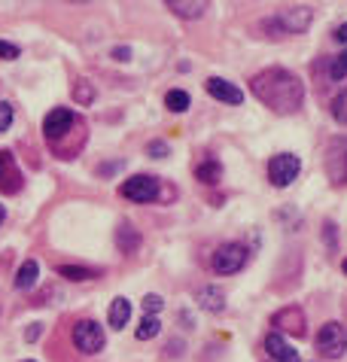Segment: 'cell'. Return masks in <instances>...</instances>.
<instances>
[{
	"instance_id": "cell-27",
	"label": "cell",
	"mask_w": 347,
	"mask_h": 362,
	"mask_svg": "<svg viewBox=\"0 0 347 362\" xmlns=\"http://www.w3.org/2000/svg\"><path fill=\"white\" fill-rule=\"evenodd\" d=\"M0 58H4V62H13V58H18V46L0 40Z\"/></svg>"
},
{
	"instance_id": "cell-11",
	"label": "cell",
	"mask_w": 347,
	"mask_h": 362,
	"mask_svg": "<svg viewBox=\"0 0 347 362\" xmlns=\"http://www.w3.org/2000/svg\"><path fill=\"white\" fill-rule=\"evenodd\" d=\"M274 326L280 329V335L283 332H290V335H305V314H302V308H283L280 314H274Z\"/></svg>"
},
{
	"instance_id": "cell-36",
	"label": "cell",
	"mask_w": 347,
	"mask_h": 362,
	"mask_svg": "<svg viewBox=\"0 0 347 362\" xmlns=\"http://www.w3.org/2000/svg\"><path fill=\"white\" fill-rule=\"evenodd\" d=\"M25 362H34V359H25Z\"/></svg>"
},
{
	"instance_id": "cell-32",
	"label": "cell",
	"mask_w": 347,
	"mask_h": 362,
	"mask_svg": "<svg viewBox=\"0 0 347 362\" xmlns=\"http://www.w3.org/2000/svg\"><path fill=\"white\" fill-rule=\"evenodd\" d=\"M335 40H339V43H347V22L339 25V31H335Z\"/></svg>"
},
{
	"instance_id": "cell-26",
	"label": "cell",
	"mask_w": 347,
	"mask_h": 362,
	"mask_svg": "<svg viewBox=\"0 0 347 362\" xmlns=\"http://www.w3.org/2000/svg\"><path fill=\"white\" fill-rule=\"evenodd\" d=\"M9 125H13V104L0 100V132H6Z\"/></svg>"
},
{
	"instance_id": "cell-29",
	"label": "cell",
	"mask_w": 347,
	"mask_h": 362,
	"mask_svg": "<svg viewBox=\"0 0 347 362\" xmlns=\"http://www.w3.org/2000/svg\"><path fill=\"white\" fill-rule=\"evenodd\" d=\"M40 335H43V323H30L25 332V341H37Z\"/></svg>"
},
{
	"instance_id": "cell-15",
	"label": "cell",
	"mask_w": 347,
	"mask_h": 362,
	"mask_svg": "<svg viewBox=\"0 0 347 362\" xmlns=\"http://www.w3.org/2000/svg\"><path fill=\"white\" fill-rule=\"evenodd\" d=\"M198 305L204 310H210V314H220V310L226 308V293H222L217 284H207L198 289Z\"/></svg>"
},
{
	"instance_id": "cell-23",
	"label": "cell",
	"mask_w": 347,
	"mask_h": 362,
	"mask_svg": "<svg viewBox=\"0 0 347 362\" xmlns=\"http://www.w3.org/2000/svg\"><path fill=\"white\" fill-rule=\"evenodd\" d=\"M74 100L76 104H91V100H95V88H91L86 79H79V83L74 86Z\"/></svg>"
},
{
	"instance_id": "cell-9",
	"label": "cell",
	"mask_w": 347,
	"mask_h": 362,
	"mask_svg": "<svg viewBox=\"0 0 347 362\" xmlns=\"http://www.w3.org/2000/svg\"><path fill=\"white\" fill-rule=\"evenodd\" d=\"M74 110H67V107H58V110H52V113L46 116V122H43V134H46V140L49 144H55L58 137H64L70 128H74Z\"/></svg>"
},
{
	"instance_id": "cell-3",
	"label": "cell",
	"mask_w": 347,
	"mask_h": 362,
	"mask_svg": "<svg viewBox=\"0 0 347 362\" xmlns=\"http://www.w3.org/2000/svg\"><path fill=\"white\" fill-rule=\"evenodd\" d=\"M314 344H317L320 350V356H329V359H341L344 356V350H347V329L341 323H326L320 332H317V338H314Z\"/></svg>"
},
{
	"instance_id": "cell-17",
	"label": "cell",
	"mask_w": 347,
	"mask_h": 362,
	"mask_svg": "<svg viewBox=\"0 0 347 362\" xmlns=\"http://www.w3.org/2000/svg\"><path fill=\"white\" fill-rule=\"evenodd\" d=\"M116 247L122 250V253H135V250L140 247V231L131 228L128 223H122L116 228Z\"/></svg>"
},
{
	"instance_id": "cell-10",
	"label": "cell",
	"mask_w": 347,
	"mask_h": 362,
	"mask_svg": "<svg viewBox=\"0 0 347 362\" xmlns=\"http://www.w3.org/2000/svg\"><path fill=\"white\" fill-rule=\"evenodd\" d=\"M265 350H268V356L274 362H302L299 350H295L292 344H287V338H283L280 332H271V335L265 338Z\"/></svg>"
},
{
	"instance_id": "cell-35",
	"label": "cell",
	"mask_w": 347,
	"mask_h": 362,
	"mask_svg": "<svg viewBox=\"0 0 347 362\" xmlns=\"http://www.w3.org/2000/svg\"><path fill=\"white\" fill-rule=\"evenodd\" d=\"M70 4H89V0H70Z\"/></svg>"
},
{
	"instance_id": "cell-2",
	"label": "cell",
	"mask_w": 347,
	"mask_h": 362,
	"mask_svg": "<svg viewBox=\"0 0 347 362\" xmlns=\"http://www.w3.org/2000/svg\"><path fill=\"white\" fill-rule=\"evenodd\" d=\"M311 22H314V9L311 6H290V9H280L278 16L259 22V31L265 37H295V34L308 31Z\"/></svg>"
},
{
	"instance_id": "cell-18",
	"label": "cell",
	"mask_w": 347,
	"mask_h": 362,
	"mask_svg": "<svg viewBox=\"0 0 347 362\" xmlns=\"http://www.w3.org/2000/svg\"><path fill=\"white\" fill-rule=\"evenodd\" d=\"M195 177L201 180V183H207V186L220 183V180H222V165H220L213 156H207V158H204V162L195 168Z\"/></svg>"
},
{
	"instance_id": "cell-25",
	"label": "cell",
	"mask_w": 347,
	"mask_h": 362,
	"mask_svg": "<svg viewBox=\"0 0 347 362\" xmlns=\"http://www.w3.org/2000/svg\"><path fill=\"white\" fill-rule=\"evenodd\" d=\"M161 308H165V298H161V296H156V293H149L147 298H144V310H147V314H152V317H156L159 314V310Z\"/></svg>"
},
{
	"instance_id": "cell-8",
	"label": "cell",
	"mask_w": 347,
	"mask_h": 362,
	"mask_svg": "<svg viewBox=\"0 0 347 362\" xmlns=\"http://www.w3.org/2000/svg\"><path fill=\"white\" fill-rule=\"evenodd\" d=\"M299 170H302V162H299V156H292V153H280V156H274L271 162H268V180L274 186H290L295 177H299Z\"/></svg>"
},
{
	"instance_id": "cell-14",
	"label": "cell",
	"mask_w": 347,
	"mask_h": 362,
	"mask_svg": "<svg viewBox=\"0 0 347 362\" xmlns=\"http://www.w3.org/2000/svg\"><path fill=\"white\" fill-rule=\"evenodd\" d=\"M168 9L174 16H180V18H201L204 13L210 9V0H165Z\"/></svg>"
},
{
	"instance_id": "cell-30",
	"label": "cell",
	"mask_w": 347,
	"mask_h": 362,
	"mask_svg": "<svg viewBox=\"0 0 347 362\" xmlns=\"http://www.w3.org/2000/svg\"><path fill=\"white\" fill-rule=\"evenodd\" d=\"M323 238H326V244L335 250V244H339V240H335V226H332V223H326V226H323Z\"/></svg>"
},
{
	"instance_id": "cell-33",
	"label": "cell",
	"mask_w": 347,
	"mask_h": 362,
	"mask_svg": "<svg viewBox=\"0 0 347 362\" xmlns=\"http://www.w3.org/2000/svg\"><path fill=\"white\" fill-rule=\"evenodd\" d=\"M4 219H6V210H4V204H0V223H4Z\"/></svg>"
},
{
	"instance_id": "cell-20",
	"label": "cell",
	"mask_w": 347,
	"mask_h": 362,
	"mask_svg": "<svg viewBox=\"0 0 347 362\" xmlns=\"http://www.w3.org/2000/svg\"><path fill=\"white\" fill-rule=\"evenodd\" d=\"M165 107L171 110V113H186L189 110V95L183 92V88H171V92L165 95Z\"/></svg>"
},
{
	"instance_id": "cell-19",
	"label": "cell",
	"mask_w": 347,
	"mask_h": 362,
	"mask_svg": "<svg viewBox=\"0 0 347 362\" xmlns=\"http://www.w3.org/2000/svg\"><path fill=\"white\" fill-rule=\"evenodd\" d=\"M37 277H40V265L34 262V259H28V262H22V268L16 271V286L30 289V286H37Z\"/></svg>"
},
{
	"instance_id": "cell-28",
	"label": "cell",
	"mask_w": 347,
	"mask_h": 362,
	"mask_svg": "<svg viewBox=\"0 0 347 362\" xmlns=\"http://www.w3.org/2000/svg\"><path fill=\"white\" fill-rule=\"evenodd\" d=\"M149 156H152V158L168 156V144H159V140H152V144H149Z\"/></svg>"
},
{
	"instance_id": "cell-31",
	"label": "cell",
	"mask_w": 347,
	"mask_h": 362,
	"mask_svg": "<svg viewBox=\"0 0 347 362\" xmlns=\"http://www.w3.org/2000/svg\"><path fill=\"white\" fill-rule=\"evenodd\" d=\"M128 55H131V52H128V49H125V46H119V49H113V58H116V62H128Z\"/></svg>"
},
{
	"instance_id": "cell-5",
	"label": "cell",
	"mask_w": 347,
	"mask_h": 362,
	"mask_svg": "<svg viewBox=\"0 0 347 362\" xmlns=\"http://www.w3.org/2000/svg\"><path fill=\"white\" fill-rule=\"evenodd\" d=\"M247 259H250V253L244 244H222L217 253H213L210 265L217 274H238V271L247 265Z\"/></svg>"
},
{
	"instance_id": "cell-16",
	"label": "cell",
	"mask_w": 347,
	"mask_h": 362,
	"mask_svg": "<svg viewBox=\"0 0 347 362\" xmlns=\"http://www.w3.org/2000/svg\"><path fill=\"white\" fill-rule=\"evenodd\" d=\"M110 329H125L128 326V317H131V301L125 296H116L113 301H110Z\"/></svg>"
},
{
	"instance_id": "cell-1",
	"label": "cell",
	"mask_w": 347,
	"mask_h": 362,
	"mask_svg": "<svg viewBox=\"0 0 347 362\" xmlns=\"http://www.w3.org/2000/svg\"><path fill=\"white\" fill-rule=\"evenodd\" d=\"M253 95L280 116L299 113L305 104V83L287 67H265L250 79Z\"/></svg>"
},
{
	"instance_id": "cell-22",
	"label": "cell",
	"mask_w": 347,
	"mask_h": 362,
	"mask_svg": "<svg viewBox=\"0 0 347 362\" xmlns=\"http://www.w3.org/2000/svg\"><path fill=\"white\" fill-rule=\"evenodd\" d=\"M159 317H152V314H147L144 320H140V326H137V338L140 341H149V338H156L159 335Z\"/></svg>"
},
{
	"instance_id": "cell-7",
	"label": "cell",
	"mask_w": 347,
	"mask_h": 362,
	"mask_svg": "<svg viewBox=\"0 0 347 362\" xmlns=\"http://www.w3.org/2000/svg\"><path fill=\"white\" fill-rule=\"evenodd\" d=\"M74 347L79 354H98L104 347V329L95 320H79L74 326Z\"/></svg>"
},
{
	"instance_id": "cell-13",
	"label": "cell",
	"mask_w": 347,
	"mask_h": 362,
	"mask_svg": "<svg viewBox=\"0 0 347 362\" xmlns=\"http://www.w3.org/2000/svg\"><path fill=\"white\" fill-rule=\"evenodd\" d=\"M18 186H22V174H18L13 156H9L6 149H0V189H4V192H16Z\"/></svg>"
},
{
	"instance_id": "cell-34",
	"label": "cell",
	"mask_w": 347,
	"mask_h": 362,
	"mask_svg": "<svg viewBox=\"0 0 347 362\" xmlns=\"http://www.w3.org/2000/svg\"><path fill=\"white\" fill-rule=\"evenodd\" d=\"M341 271H344V274H347V259H344V262H341Z\"/></svg>"
},
{
	"instance_id": "cell-4",
	"label": "cell",
	"mask_w": 347,
	"mask_h": 362,
	"mask_svg": "<svg viewBox=\"0 0 347 362\" xmlns=\"http://www.w3.org/2000/svg\"><path fill=\"white\" fill-rule=\"evenodd\" d=\"M326 174L335 186L347 183V137H332L326 144Z\"/></svg>"
},
{
	"instance_id": "cell-6",
	"label": "cell",
	"mask_w": 347,
	"mask_h": 362,
	"mask_svg": "<svg viewBox=\"0 0 347 362\" xmlns=\"http://www.w3.org/2000/svg\"><path fill=\"white\" fill-rule=\"evenodd\" d=\"M119 192H122V198H128V201L149 204V201L159 198V180L149 177V174H135V177H128L125 183H122Z\"/></svg>"
},
{
	"instance_id": "cell-21",
	"label": "cell",
	"mask_w": 347,
	"mask_h": 362,
	"mask_svg": "<svg viewBox=\"0 0 347 362\" xmlns=\"http://www.w3.org/2000/svg\"><path fill=\"white\" fill-rule=\"evenodd\" d=\"M58 277H67V280H89V277H95V271L83 268V265H58Z\"/></svg>"
},
{
	"instance_id": "cell-12",
	"label": "cell",
	"mask_w": 347,
	"mask_h": 362,
	"mask_svg": "<svg viewBox=\"0 0 347 362\" xmlns=\"http://www.w3.org/2000/svg\"><path fill=\"white\" fill-rule=\"evenodd\" d=\"M204 88H207V95H213L217 100H222V104H241V100H244L241 88L232 86V83H226V79H220V76H210L207 83H204Z\"/></svg>"
},
{
	"instance_id": "cell-24",
	"label": "cell",
	"mask_w": 347,
	"mask_h": 362,
	"mask_svg": "<svg viewBox=\"0 0 347 362\" xmlns=\"http://www.w3.org/2000/svg\"><path fill=\"white\" fill-rule=\"evenodd\" d=\"M329 76H332V79H344V76H347V52H341V55H335V58H332Z\"/></svg>"
}]
</instances>
